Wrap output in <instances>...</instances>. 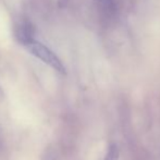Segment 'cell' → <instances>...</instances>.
<instances>
[{
    "label": "cell",
    "mask_w": 160,
    "mask_h": 160,
    "mask_svg": "<svg viewBox=\"0 0 160 160\" xmlns=\"http://www.w3.org/2000/svg\"><path fill=\"white\" fill-rule=\"evenodd\" d=\"M34 34H35V31H34L33 24L28 20L21 21L15 28V37L24 46H28L30 42L35 39Z\"/></svg>",
    "instance_id": "cell-2"
},
{
    "label": "cell",
    "mask_w": 160,
    "mask_h": 160,
    "mask_svg": "<svg viewBox=\"0 0 160 160\" xmlns=\"http://www.w3.org/2000/svg\"><path fill=\"white\" fill-rule=\"evenodd\" d=\"M105 2L107 3V6L109 7V8L113 7V0H105Z\"/></svg>",
    "instance_id": "cell-4"
},
{
    "label": "cell",
    "mask_w": 160,
    "mask_h": 160,
    "mask_svg": "<svg viewBox=\"0 0 160 160\" xmlns=\"http://www.w3.org/2000/svg\"><path fill=\"white\" fill-rule=\"evenodd\" d=\"M25 47L33 56H35L40 61L48 64L49 67H51L52 69H55L56 71L60 72V73H62V74L65 73L64 64L62 63L61 60L57 57V55H56L51 49H49L46 45L42 44V42H39L38 40L34 39L32 42H30V44Z\"/></svg>",
    "instance_id": "cell-1"
},
{
    "label": "cell",
    "mask_w": 160,
    "mask_h": 160,
    "mask_svg": "<svg viewBox=\"0 0 160 160\" xmlns=\"http://www.w3.org/2000/svg\"><path fill=\"white\" fill-rule=\"evenodd\" d=\"M118 159H119V148L116 144H111L107 150L105 160H118Z\"/></svg>",
    "instance_id": "cell-3"
}]
</instances>
